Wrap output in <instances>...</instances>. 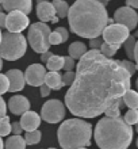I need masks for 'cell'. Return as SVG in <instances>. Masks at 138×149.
I'll list each match as a JSON object with an SVG mask.
<instances>
[{
    "label": "cell",
    "instance_id": "30",
    "mask_svg": "<svg viewBox=\"0 0 138 149\" xmlns=\"http://www.w3.org/2000/svg\"><path fill=\"white\" fill-rule=\"evenodd\" d=\"M119 65H121V67H122L127 73L130 74V76H133L134 72L137 71V69H135V65L131 63V61H129V60H122V61L119 60Z\"/></svg>",
    "mask_w": 138,
    "mask_h": 149
},
{
    "label": "cell",
    "instance_id": "27",
    "mask_svg": "<svg viewBox=\"0 0 138 149\" xmlns=\"http://www.w3.org/2000/svg\"><path fill=\"white\" fill-rule=\"evenodd\" d=\"M24 141H26V145H35L41 141V132L40 130H34V132H28L24 136Z\"/></svg>",
    "mask_w": 138,
    "mask_h": 149
},
{
    "label": "cell",
    "instance_id": "13",
    "mask_svg": "<svg viewBox=\"0 0 138 149\" xmlns=\"http://www.w3.org/2000/svg\"><path fill=\"white\" fill-rule=\"evenodd\" d=\"M1 7L6 11L11 12V11H19L23 12L24 15H27L28 12H31L33 3L30 0H3L1 1Z\"/></svg>",
    "mask_w": 138,
    "mask_h": 149
},
{
    "label": "cell",
    "instance_id": "43",
    "mask_svg": "<svg viewBox=\"0 0 138 149\" xmlns=\"http://www.w3.org/2000/svg\"><path fill=\"white\" fill-rule=\"evenodd\" d=\"M1 68H3V60L0 58V71H1Z\"/></svg>",
    "mask_w": 138,
    "mask_h": 149
},
{
    "label": "cell",
    "instance_id": "22",
    "mask_svg": "<svg viewBox=\"0 0 138 149\" xmlns=\"http://www.w3.org/2000/svg\"><path fill=\"white\" fill-rule=\"evenodd\" d=\"M47 68L50 72H58L60 69L64 68V57L61 56H57V54H53L49 58V61L46 63Z\"/></svg>",
    "mask_w": 138,
    "mask_h": 149
},
{
    "label": "cell",
    "instance_id": "49",
    "mask_svg": "<svg viewBox=\"0 0 138 149\" xmlns=\"http://www.w3.org/2000/svg\"><path fill=\"white\" fill-rule=\"evenodd\" d=\"M137 146H138V138H137Z\"/></svg>",
    "mask_w": 138,
    "mask_h": 149
},
{
    "label": "cell",
    "instance_id": "44",
    "mask_svg": "<svg viewBox=\"0 0 138 149\" xmlns=\"http://www.w3.org/2000/svg\"><path fill=\"white\" fill-rule=\"evenodd\" d=\"M1 36H3V33H1V29H0V42H1Z\"/></svg>",
    "mask_w": 138,
    "mask_h": 149
},
{
    "label": "cell",
    "instance_id": "3",
    "mask_svg": "<svg viewBox=\"0 0 138 149\" xmlns=\"http://www.w3.org/2000/svg\"><path fill=\"white\" fill-rule=\"evenodd\" d=\"M94 136L100 149H127L133 140V127L121 117H104L96 123Z\"/></svg>",
    "mask_w": 138,
    "mask_h": 149
},
{
    "label": "cell",
    "instance_id": "23",
    "mask_svg": "<svg viewBox=\"0 0 138 149\" xmlns=\"http://www.w3.org/2000/svg\"><path fill=\"white\" fill-rule=\"evenodd\" d=\"M53 7L55 10V14H57V18H65L68 16V11H69V6H68L67 1H62V0H55L53 1Z\"/></svg>",
    "mask_w": 138,
    "mask_h": 149
},
{
    "label": "cell",
    "instance_id": "26",
    "mask_svg": "<svg viewBox=\"0 0 138 149\" xmlns=\"http://www.w3.org/2000/svg\"><path fill=\"white\" fill-rule=\"evenodd\" d=\"M123 102H122V99L121 100H118L117 103H114L112 106H110L108 109L106 110V117L107 118H118L119 115H121V107H122Z\"/></svg>",
    "mask_w": 138,
    "mask_h": 149
},
{
    "label": "cell",
    "instance_id": "8",
    "mask_svg": "<svg viewBox=\"0 0 138 149\" xmlns=\"http://www.w3.org/2000/svg\"><path fill=\"white\" fill-rule=\"evenodd\" d=\"M102 36H103V41L106 43L121 46V45L129 38L130 31H129L125 26L114 23V24H108V26L103 30Z\"/></svg>",
    "mask_w": 138,
    "mask_h": 149
},
{
    "label": "cell",
    "instance_id": "36",
    "mask_svg": "<svg viewBox=\"0 0 138 149\" xmlns=\"http://www.w3.org/2000/svg\"><path fill=\"white\" fill-rule=\"evenodd\" d=\"M6 111H7V106H6V102H4L3 98L0 96V118L6 117Z\"/></svg>",
    "mask_w": 138,
    "mask_h": 149
},
{
    "label": "cell",
    "instance_id": "45",
    "mask_svg": "<svg viewBox=\"0 0 138 149\" xmlns=\"http://www.w3.org/2000/svg\"><path fill=\"white\" fill-rule=\"evenodd\" d=\"M133 37H134V38L137 37V38H138V31H135V33H134V36H133Z\"/></svg>",
    "mask_w": 138,
    "mask_h": 149
},
{
    "label": "cell",
    "instance_id": "24",
    "mask_svg": "<svg viewBox=\"0 0 138 149\" xmlns=\"http://www.w3.org/2000/svg\"><path fill=\"white\" fill-rule=\"evenodd\" d=\"M121 46H118V45H110V43H106L103 42L102 46H100V49H99V52L102 53L104 57H107V58H111L112 56L117 53V50H118Z\"/></svg>",
    "mask_w": 138,
    "mask_h": 149
},
{
    "label": "cell",
    "instance_id": "17",
    "mask_svg": "<svg viewBox=\"0 0 138 149\" xmlns=\"http://www.w3.org/2000/svg\"><path fill=\"white\" fill-rule=\"evenodd\" d=\"M50 90H61L64 87L62 84V74L60 72H46V76H45V83Z\"/></svg>",
    "mask_w": 138,
    "mask_h": 149
},
{
    "label": "cell",
    "instance_id": "42",
    "mask_svg": "<svg viewBox=\"0 0 138 149\" xmlns=\"http://www.w3.org/2000/svg\"><path fill=\"white\" fill-rule=\"evenodd\" d=\"M0 149H4V142L1 140V137H0Z\"/></svg>",
    "mask_w": 138,
    "mask_h": 149
},
{
    "label": "cell",
    "instance_id": "35",
    "mask_svg": "<svg viewBox=\"0 0 138 149\" xmlns=\"http://www.w3.org/2000/svg\"><path fill=\"white\" fill-rule=\"evenodd\" d=\"M22 132H23V129H22V126H20L19 122H14V123H11V133H14L15 136H20Z\"/></svg>",
    "mask_w": 138,
    "mask_h": 149
},
{
    "label": "cell",
    "instance_id": "11",
    "mask_svg": "<svg viewBox=\"0 0 138 149\" xmlns=\"http://www.w3.org/2000/svg\"><path fill=\"white\" fill-rule=\"evenodd\" d=\"M24 81L28 83L33 87H41L45 83V76H46V69L42 67V64H33L27 67L24 72Z\"/></svg>",
    "mask_w": 138,
    "mask_h": 149
},
{
    "label": "cell",
    "instance_id": "34",
    "mask_svg": "<svg viewBox=\"0 0 138 149\" xmlns=\"http://www.w3.org/2000/svg\"><path fill=\"white\" fill-rule=\"evenodd\" d=\"M103 43V39L99 37V38H94V39H89V46H91V50H99L100 46Z\"/></svg>",
    "mask_w": 138,
    "mask_h": 149
},
{
    "label": "cell",
    "instance_id": "39",
    "mask_svg": "<svg viewBox=\"0 0 138 149\" xmlns=\"http://www.w3.org/2000/svg\"><path fill=\"white\" fill-rule=\"evenodd\" d=\"M126 7H130V8H133V10L138 8V0H127Z\"/></svg>",
    "mask_w": 138,
    "mask_h": 149
},
{
    "label": "cell",
    "instance_id": "52",
    "mask_svg": "<svg viewBox=\"0 0 138 149\" xmlns=\"http://www.w3.org/2000/svg\"><path fill=\"white\" fill-rule=\"evenodd\" d=\"M83 149H85V148H83Z\"/></svg>",
    "mask_w": 138,
    "mask_h": 149
},
{
    "label": "cell",
    "instance_id": "1",
    "mask_svg": "<svg viewBox=\"0 0 138 149\" xmlns=\"http://www.w3.org/2000/svg\"><path fill=\"white\" fill-rule=\"evenodd\" d=\"M130 77L119 65V60L89 50L79 60L75 81L65 95V104L76 117H98L130 90Z\"/></svg>",
    "mask_w": 138,
    "mask_h": 149
},
{
    "label": "cell",
    "instance_id": "4",
    "mask_svg": "<svg viewBox=\"0 0 138 149\" xmlns=\"http://www.w3.org/2000/svg\"><path fill=\"white\" fill-rule=\"evenodd\" d=\"M57 137L62 149H83L91 145L92 126L83 119L72 118L60 125Z\"/></svg>",
    "mask_w": 138,
    "mask_h": 149
},
{
    "label": "cell",
    "instance_id": "41",
    "mask_svg": "<svg viewBox=\"0 0 138 149\" xmlns=\"http://www.w3.org/2000/svg\"><path fill=\"white\" fill-rule=\"evenodd\" d=\"M134 60H135V69H138V41L135 42V47H134Z\"/></svg>",
    "mask_w": 138,
    "mask_h": 149
},
{
    "label": "cell",
    "instance_id": "33",
    "mask_svg": "<svg viewBox=\"0 0 138 149\" xmlns=\"http://www.w3.org/2000/svg\"><path fill=\"white\" fill-rule=\"evenodd\" d=\"M73 68H75V60H72L69 56L64 57V69L67 72H72Z\"/></svg>",
    "mask_w": 138,
    "mask_h": 149
},
{
    "label": "cell",
    "instance_id": "12",
    "mask_svg": "<svg viewBox=\"0 0 138 149\" xmlns=\"http://www.w3.org/2000/svg\"><path fill=\"white\" fill-rule=\"evenodd\" d=\"M37 16L42 23H46V22L57 23L58 22L55 10L50 1H40L37 4Z\"/></svg>",
    "mask_w": 138,
    "mask_h": 149
},
{
    "label": "cell",
    "instance_id": "32",
    "mask_svg": "<svg viewBox=\"0 0 138 149\" xmlns=\"http://www.w3.org/2000/svg\"><path fill=\"white\" fill-rule=\"evenodd\" d=\"M75 81V73L73 72H67L62 76V84L64 86H72Z\"/></svg>",
    "mask_w": 138,
    "mask_h": 149
},
{
    "label": "cell",
    "instance_id": "47",
    "mask_svg": "<svg viewBox=\"0 0 138 149\" xmlns=\"http://www.w3.org/2000/svg\"><path fill=\"white\" fill-rule=\"evenodd\" d=\"M135 86H137V88H138V79H137V83H135Z\"/></svg>",
    "mask_w": 138,
    "mask_h": 149
},
{
    "label": "cell",
    "instance_id": "10",
    "mask_svg": "<svg viewBox=\"0 0 138 149\" xmlns=\"http://www.w3.org/2000/svg\"><path fill=\"white\" fill-rule=\"evenodd\" d=\"M28 23L30 22L27 15L19 11H11L6 18V29L8 30V33H14V34H20L24 29H27Z\"/></svg>",
    "mask_w": 138,
    "mask_h": 149
},
{
    "label": "cell",
    "instance_id": "9",
    "mask_svg": "<svg viewBox=\"0 0 138 149\" xmlns=\"http://www.w3.org/2000/svg\"><path fill=\"white\" fill-rule=\"evenodd\" d=\"M114 23L125 26L129 31L134 30L138 23V14L130 7H121L114 14Z\"/></svg>",
    "mask_w": 138,
    "mask_h": 149
},
{
    "label": "cell",
    "instance_id": "25",
    "mask_svg": "<svg viewBox=\"0 0 138 149\" xmlns=\"http://www.w3.org/2000/svg\"><path fill=\"white\" fill-rule=\"evenodd\" d=\"M135 38L133 36H129V38L123 42V46H125V52H126L127 57L130 60H134V47H135Z\"/></svg>",
    "mask_w": 138,
    "mask_h": 149
},
{
    "label": "cell",
    "instance_id": "19",
    "mask_svg": "<svg viewBox=\"0 0 138 149\" xmlns=\"http://www.w3.org/2000/svg\"><path fill=\"white\" fill-rule=\"evenodd\" d=\"M69 57L72 60H80L85 53H87V46L83 42H72L69 45Z\"/></svg>",
    "mask_w": 138,
    "mask_h": 149
},
{
    "label": "cell",
    "instance_id": "2",
    "mask_svg": "<svg viewBox=\"0 0 138 149\" xmlns=\"http://www.w3.org/2000/svg\"><path fill=\"white\" fill-rule=\"evenodd\" d=\"M68 19L71 30L83 38H99L108 26V14L102 1L79 0L69 7Z\"/></svg>",
    "mask_w": 138,
    "mask_h": 149
},
{
    "label": "cell",
    "instance_id": "14",
    "mask_svg": "<svg viewBox=\"0 0 138 149\" xmlns=\"http://www.w3.org/2000/svg\"><path fill=\"white\" fill-rule=\"evenodd\" d=\"M8 107H10V111L15 115H23L24 113H27L28 109H30V102L26 96H22V95H15L10 99L8 102Z\"/></svg>",
    "mask_w": 138,
    "mask_h": 149
},
{
    "label": "cell",
    "instance_id": "40",
    "mask_svg": "<svg viewBox=\"0 0 138 149\" xmlns=\"http://www.w3.org/2000/svg\"><path fill=\"white\" fill-rule=\"evenodd\" d=\"M6 18H7V15L4 12H0V29L6 27Z\"/></svg>",
    "mask_w": 138,
    "mask_h": 149
},
{
    "label": "cell",
    "instance_id": "20",
    "mask_svg": "<svg viewBox=\"0 0 138 149\" xmlns=\"http://www.w3.org/2000/svg\"><path fill=\"white\" fill-rule=\"evenodd\" d=\"M123 104H126L130 110H137L138 109V92L134 90H127L125 95L122 96Z\"/></svg>",
    "mask_w": 138,
    "mask_h": 149
},
{
    "label": "cell",
    "instance_id": "18",
    "mask_svg": "<svg viewBox=\"0 0 138 149\" xmlns=\"http://www.w3.org/2000/svg\"><path fill=\"white\" fill-rule=\"evenodd\" d=\"M69 38L68 30L65 27H57L53 33L49 36V45H60V43L65 42Z\"/></svg>",
    "mask_w": 138,
    "mask_h": 149
},
{
    "label": "cell",
    "instance_id": "6",
    "mask_svg": "<svg viewBox=\"0 0 138 149\" xmlns=\"http://www.w3.org/2000/svg\"><path fill=\"white\" fill-rule=\"evenodd\" d=\"M50 27L46 23L38 22V23H33L28 29L27 39L30 45H31L33 50L37 53H45L49 50V36H50Z\"/></svg>",
    "mask_w": 138,
    "mask_h": 149
},
{
    "label": "cell",
    "instance_id": "15",
    "mask_svg": "<svg viewBox=\"0 0 138 149\" xmlns=\"http://www.w3.org/2000/svg\"><path fill=\"white\" fill-rule=\"evenodd\" d=\"M8 79V83H10V90L12 92H16V91H22L24 88V76L23 73L19 71V69H10V71L6 73Z\"/></svg>",
    "mask_w": 138,
    "mask_h": 149
},
{
    "label": "cell",
    "instance_id": "50",
    "mask_svg": "<svg viewBox=\"0 0 138 149\" xmlns=\"http://www.w3.org/2000/svg\"><path fill=\"white\" fill-rule=\"evenodd\" d=\"M49 149H55V148H49Z\"/></svg>",
    "mask_w": 138,
    "mask_h": 149
},
{
    "label": "cell",
    "instance_id": "7",
    "mask_svg": "<svg viewBox=\"0 0 138 149\" xmlns=\"http://www.w3.org/2000/svg\"><path fill=\"white\" fill-rule=\"evenodd\" d=\"M65 117V106L58 99H50L42 106L41 118L47 123H58Z\"/></svg>",
    "mask_w": 138,
    "mask_h": 149
},
{
    "label": "cell",
    "instance_id": "38",
    "mask_svg": "<svg viewBox=\"0 0 138 149\" xmlns=\"http://www.w3.org/2000/svg\"><path fill=\"white\" fill-rule=\"evenodd\" d=\"M51 56H53V53H50L49 50L45 52V53H42V54H41V61H42V63H47Z\"/></svg>",
    "mask_w": 138,
    "mask_h": 149
},
{
    "label": "cell",
    "instance_id": "37",
    "mask_svg": "<svg viewBox=\"0 0 138 149\" xmlns=\"http://www.w3.org/2000/svg\"><path fill=\"white\" fill-rule=\"evenodd\" d=\"M50 91L51 90L46 86V84H42V86H41V96H42V98H46V96H49Z\"/></svg>",
    "mask_w": 138,
    "mask_h": 149
},
{
    "label": "cell",
    "instance_id": "16",
    "mask_svg": "<svg viewBox=\"0 0 138 149\" xmlns=\"http://www.w3.org/2000/svg\"><path fill=\"white\" fill-rule=\"evenodd\" d=\"M20 126H22V129L26 130V132H34V130L38 129V126L41 123V117L38 115L37 113L34 111H27V113H24L20 118Z\"/></svg>",
    "mask_w": 138,
    "mask_h": 149
},
{
    "label": "cell",
    "instance_id": "31",
    "mask_svg": "<svg viewBox=\"0 0 138 149\" xmlns=\"http://www.w3.org/2000/svg\"><path fill=\"white\" fill-rule=\"evenodd\" d=\"M8 90H10V83H8L7 76L0 73V95L6 94Z\"/></svg>",
    "mask_w": 138,
    "mask_h": 149
},
{
    "label": "cell",
    "instance_id": "5",
    "mask_svg": "<svg viewBox=\"0 0 138 149\" xmlns=\"http://www.w3.org/2000/svg\"><path fill=\"white\" fill-rule=\"evenodd\" d=\"M27 49V41L22 34L6 33L1 36L0 42V58L15 61L23 57Z\"/></svg>",
    "mask_w": 138,
    "mask_h": 149
},
{
    "label": "cell",
    "instance_id": "51",
    "mask_svg": "<svg viewBox=\"0 0 138 149\" xmlns=\"http://www.w3.org/2000/svg\"><path fill=\"white\" fill-rule=\"evenodd\" d=\"M137 113H138V109H137Z\"/></svg>",
    "mask_w": 138,
    "mask_h": 149
},
{
    "label": "cell",
    "instance_id": "21",
    "mask_svg": "<svg viewBox=\"0 0 138 149\" xmlns=\"http://www.w3.org/2000/svg\"><path fill=\"white\" fill-rule=\"evenodd\" d=\"M4 149H26V141L22 136H12L4 142Z\"/></svg>",
    "mask_w": 138,
    "mask_h": 149
},
{
    "label": "cell",
    "instance_id": "46",
    "mask_svg": "<svg viewBox=\"0 0 138 149\" xmlns=\"http://www.w3.org/2000/svg\"><path fill=\"white\" fill-rule=\"evenodd\" d=\"M1 10H3V7H1V3H0V12H1Z\"/></svg>",
    "mask_w": 138,
    "mask_h": 149
},
{
    "label": "cell",
    "instance_id": "28",
    "mask_svg": "<svg viewBox=\"0 0 138 149\" xmlns=\"http://www.w3.org/2000/svg\"><path fill=\"white\" fill-rule=\"evenodd\" d=\"M11 133V123H10V118L6 117L0 118V137H6Z\"/></svg>",
    "mask_w": 138,
    "mask_h": 149
},
{
    "label": "cell",
    "instance_id": "29",
    "mask_svg": "<svg viewBox=\"0 0 138 149\" xmlns=\"http://www.w3.org/2000/svg\"><path fill=\"white\" fill-rule=\"evenodd\" d=\"M123 121L126 122L129 126L137 125L138 123V113H137V110H129L126 114H125Z\"/></svg>",
    "mask_w": 138,
    "mask_h": 149
},
{
    "label": "cell",
    "instance_id": "48",
    "mask_svg": "<svg viewBox=\"0 0 138 149\" xmlns=\"http://www.w3.org/2000/svg\"><path fill=\"white\" fill-rule=\"evenodd\" d=\"M135 130H137V132H138V123H137V126H135Z\"/></svg>",
    "mask_w": 138,
    "mask_h": 149
}]
</instances>
